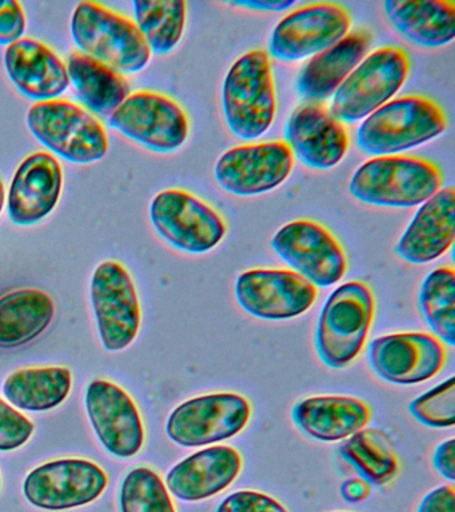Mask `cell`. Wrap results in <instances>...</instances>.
I'll use <instances>...</instances> for the list:
<instances>
[{
	"label": "cell",
	"mask_w": 455,
	"mask_h": 512,
	"mask_svg": "<svg viewBox=\"0 0 455 512\" xmlns=\"http://www.w3.org/2000/svg\"><path fill=\"white\" fill-rule=\"evenodd\" d=\"M70 27L82 54L119 74H137L149 66L153 52L134 20L101 3H79Z\"/></svg>",
	"instance_id": "cell-4"
},
{
	"label": "cell",
	"mask_w": 455,
	"mask_h": 512,
	"mask_svg": "<svg viewBox=\"0 0 455 512\" xmlns=\"http://www.w3.org/2000/svg\"><path fill=\"white\" fill-rule=\"evenodd\" d=\"M446 128L441 104L423 95L399 96L363 120L357 143L367 155H401L438 138Z\"/></svg>",
	"instance_id": "cell-3"
},
{
	"label": "cell",
	"mask_w": 455,
	"mask_h": 512,
	"mask_svg": "<svg viewBox=\"0 0 455 512\" xmlns=\"http://www.w3.org/2000/svg\"><path fill=\"white\" fill-rule=\"evenodd\" d=\"M63 188V170L49 152L27 156L15 171L7 192V214L18 226H34L58 206Z\"/></svg>",
	"instance_id": "cell-20"
},
{
	"label": "cell",
	"mask_w": 455,
	"mask_h": 512,
	"mask_svg": "<svg viewBox=\"0 0 455 512\" xmlns=\"http://www.w3.org/2000/svg\"><path fill=\"white\" fill-rule=\"evenodd\" d=\"M417 512H455V487L446 484L431 490L419 503Z\"/></svg>",
	"instance_id": "cell-38"
},
{
	"label": "cell",
	"mask_w": 455,
	"mask_h": 512,
	"mask_svg": "<svg viewBox=\"0 0 455 512\" xmlns=\"http://www.w3.org/2000/svg\"><path fill=\"white\" fill-rule=\"evenodd\" d=\"M295 158L285 140L242 144L227 150L215 163L219 186L237 196H257L289 179Z\"/></svg>",
	"instance_id": "cell-15"
},
{
	"label": "cell",
	"mask_w": 455,
	"mask_h": 512,
	"mask_svg": "<svg viewBox=\"0 0 455 512\" xmlns=\"http://www.w3.org/2000/svg\"><path fill=\"white\" fill-rule=\"evenodd\" d=\"M121 512H178L165 480L150 467H135L119 490Z\"/></svg>",
	"instance_id": "cell-33"
},
{
	"label": "cell",
	"mask_w": 455,
	"mask_h": 512,
	"mask_svg": "<svg viewBox=\"0 0 455 512\" xmlns=\"http://www.w3.org/2000/svg\"><path fill=\"white\" fill-rule=\"evenodd\" d=\"M339 452L367 483L382 487L397 478L398 454L385 431L363 428L343 440Z\"/></svg>",
	"instance_id": "cell-30"
},
{
	"label": "cell",
	"mask_w": 455,
	"mask_h": 512,
	"mask_svg": "<svg viewBox=\"0 0 455 512\" xmlns=\"http://www.w3.org/2000/svg\"><path fill=\"white\" fill-rule=\"evenodd\" d=\"M410 412L419 423L431 428L455 424V379H447L410 403Z\"/></svg>",
	"instance_id": "cell-34"
},
{
	"label": "cell",
	"mask_w": 455,
	"mask_h": 512,
	"mask_svg": "<svg viewBox=\"0 0 455 512\" xmlns=\"http://www.w3.org/2000/svg\"><path fill=\"white\" fill-rule=\"evenodd\" d=\"M371 46L367 30L350 31L337 44L313 56L297 79V91L306 103H322L331 98L351 72L366 58Z\"/></svg>",
	"instance_id": "cell-24"
},
{
	"label": "cell",
	"mask_w": 455,
	"mask_h": 512,
	"mask_svg": "<svg viewBox=\"0 0 455 512\" xmlns=\"http://www.w3.org/2000/svg\"><path fill=\"white\" fill-rule=\"evenodd\" d=\"M53 298L38 288L0 296V348H18L39 338L53 323Z\"/></svg>",
	"instance_id": "cell-27"
},
{
	"label": "cell",
	"mask_w": 455,
	"mask_h": 512,
	"mask_svg": "<svg viewBox=\"0 0 455 512\" xmlns=\"http://www.w3.org/2000/svg\"><path fill=\"white\" fill-rule=\"evenodd\" d=\"M66 67L79 102L94 116L110 118L131 94L125 76L82 52H73Z\"/></svg>",
	"instance_id": "cell-28"
},
{
	"label": "cell",
	"mask_w": 455,
	"mask_h": 512,
	"mask_svg": "<svg viewBox=\"0 0 455 512\" xmlns=\"http://www.w3.org/2000/svg\"><path fill=\"white\" fill-rule=\"evenodd\" d=\"M215 512H290L278 499L257 490H241L223 499Z\"/></svg>",
	"instance_id": "cell-36"
},
{
	"label": "cell",
	"mask_w": 455,
	"mask_h": 512,
	"mask_svg": "<svg viewBox=\"0 0 455 512\" xmlns=\"http://www.w3.org/2000/svg\"><path fill=\"white\" fill-rule=\"evenodd\" d=\"M5 68L14 86L35 102L59 99L70 87L61 56L33 38H22L7 46Z\"/></svg>",
	"instance_id": "cell-22"
},
{
	"label": "cell",
	"mask_w": 455,
	"mask_h": 512,
	"mask_svg": "<svg viewBox=\"0 0 455 512\" xmlns=\"http://www.w3.org/2000/svg\"><path fill=\"white\" fill-rule=\"evenodd\" d=\"M285 142L294 158L313 170L337 167L350 147L349 131L323 103H303L291 112Z\"/></svg>",
	"instance_id": "cell-19"
},
{
	"label": "cell",
	"mask_w": 455,
	"mask_h": 512,
	"mask_svg": "<svg viewBox=\"0 0 455 512\" xmlns=\"http://www.w3.org/2000/svg\"><path fill=\"white\" fill-rule=\"evenodd\" d=\"M411 59L398 46H383L370 52L333 95L329 111L342 123L365 120L385 106L405 86Z\"/></svg>",
	"instance_id": "cell-7"
},
{
	"label": "cell",
	"mask_w": 455,
	"mask_h": 512,
	"mask_svg": "<svg viewBox=\"0 0 455 512\" xmlns=\"http://www.w3.org/2000/svg\"><path fill=\"white\" fill-rule=\"evenodd\" d=\"M222 107L227 126L238 138L259 139L277 116L273 63L265 50L235 60L223 80Z\"/></svg>",
	"instance_id": "cell-2"
},
{
	"label": "cell",
	"mask_w": 455,
	"mask_h": 512,
	"mask_svg": "<svg viewBox=\"0 0 455 512\" xmlns=\"http://www.w3.org/2000/svg\"><path fill=\"white\" fill-rule=\"evenodd\" d=\"M231 6L249 8L253 11L281 12L295 6L294 0H235Z\"/></svg>",
	"instance_id": "cell-40"
},
{
	"label": "cell",
	"mask_w": 455,
	"mask_h": 512,
	"mask_svg": "<svg viewBox=\"0 0 455 512\" xmlns=\"http://www.w3.org/2000/svg\"><path fill=\"white\" fill-rule=\"evenodd\" d=\"M419 307L427 324L441 342L455 344V271L439 267L423 280Z\"/></svg>",
	"instance_id": "cell-32"
},
{
	"label": "cell",
	"mask_w": 455,
	"mask_h": 512,
	"mask_svg": "<svg viewBox=\"0 0 455 512\" xmlns=\"http://www.w3.org/2000/svg\"><path fill=\"white\" fill-rule=\"evenodd\" d=\"M73 388V372L63 366L29 367L11 372L3 395L17 410L45 412L61 406Z\"/></svg>",
	"instance_id": "cell-29"
},
{
	"label": "cell",
	"mask_w": 455,
	"mask_h": 512,
	"mask_svg": "<svg viewBox=\"0 0 455 512\" xmlns=\"http://www.w3.org/2000/svg\"><path fill=\"white\" fill-rule=\"evenodd\" d=\"M271 246L283 262L317 288L341 282L349 268L342 243L315 220L297 219L285 224L274 235Z\"/></svg>",
	"instance_id": "cell-12"
},
{
	"label": "cell",
	"mask_w": 455,
	"mask_h": 512,
	"mask_svg": "<svg viewBox=\"0 0 455 512\" xmlns=\"http://www.w3.org/2000/svg\"><path fill=\"white\" fill-rule=\"evenodd\" d=\"M370 494V483H367L365 479L346 480L341 487L343 499L350 503L363 502V500L369 498Z\"/></svg>",
	"instance_id": "cell-41"
},
{
	"label": "cell",
	"mask_w": 455,
	"mask_h": 512,
	"mask_svg": "<svg viewBox=\"0 0 455 512\" xmlns=\"http://www.w3.org/2000/svg\"><path fill=\"white\" fill-rule=\"evenodd\" d=\"M383 7L391 26L419 47L441 48L455 38L453 0H386Z\"/></svg>",
	"instance_id": "cell-26"
},
{
	"label": "cell",
	"mask_w": 455,
	"mask_h": 512,
	"mask_svg": "<svg viewBox=\"0 0 455 512\" xmlns=\"http://www.w3.org/2000/svg\"><path fill=\"white\" fill-rule=\"evenodd\" d=\"M34 431V423L27 416L0 398V452L15 451L26 446Z\"/></svg>",
	"instance_id": "cell-35"
},
{
	"label": "cell",
	"mask_w": 455,
	"mask_h": 512,
	"mask_svg": "<svg viewBox=\"0 0 455 512\" xmlns=\"http://www.w3.org/2000/svg\"><path fill=\"white\" fill-rule=\"evenodd\" d=\"M251 412L249 399L235 392L197 396L174 408L167 419L166 434L181 447L211 446L241 434Z\"/></svg>",
	"instance_id": "cell-11"
},
{
	"label": "cell",
	"mask_w": 455,
	"mask_h": 512,
	"mask_svg": "<svg viewBox=\"0 0 455 512\" xmlns=\"http://www.w3.org/2000/svg\"><path fill=\"white\" fill-rule=\"evenodd\" d=\"M85 404L95 435L107 452L130 459L142 451L145 423L129 392L111 380L95 379L86 388Z\"/></svg>",
	"instance_id": "cell-16"
},
{
	"label": "cell",
	"mask_w": 455,
	"mask_h": 512,
	"mask_svg": "<svg viewBox=\"0 0 455 512\" xmlns=\"http://www.w3.org/2000/svg\"><path fill=\"white\" fill-rule=\"evenodd\" d=\"M455 440L453 438L445 440L439 444L434 452L433 464L435 470L439 472L450 482L455 479Z\"/></svg>",
	"instance_id": "cell-39"
},
{
	"label": "cell",
	"mask_w": 455,
	"mask_h": 512,
	"mask_svg": "<svg viewBox=\"0 0 455 512\" xmlns=\"http://www.w3.org/2000/svg\"><path fill=\"white\" fill-rule=\"evenodd\" d=\"M27 126L38 142L70 163H95L109 152L101 120L70 100L34 103L27 112Z\"/></svg>",
	"instance_id": "cell-6"
},
{
	"label": "cell",
	"mask_w": 455,
	"mask_h": 512,
	"mask_svg": "<svg viewBox=\"0 0 455 512\" xmlns=\"http://www.w3.org/2000/svg\"><path fill=\"white\" fill-rule=\"evenodd\" d=\"M150 219L163 240L187 254L213 251L227 235L221 212L181 188L158 192L151 200Z\"/></svg>",
	"instance_id": "cell-8"
},
{
	"label": "cell",
	"mask_w": 455,
	"mask_h": 512,
	"mask_svg": "<svg viewBox=\"0 0 455 512\" xmlns=\"http://www.w3.org/2000/svg\"><path fill=\"white\" fill-rule=\"evenodd\" d=\"M27 19L17 0H0V44L10 46L25 35Z\"/></svg>",
	"instance_id": "cell-37"
},
{
	"label": "cell",
	"mask_w": 455,
	"mask_h": 512,
	"mask_svg": "<svg viewBox=\"0 0 455 512\" xmlns=\"http://www.w3.org/2000/svg\"><path fill=\"white\" fill-rule=\"evenodd\" d=\"M235 296L255 318L289 320L313 307L318 288L293 270L255 268L238 276Z\"/></svg>",
	"instance_id": "cell-17"
},
{
	"label": "cell",
	"mask_w": 455,
	"mask_h": 512,
	"mask_svg": "<svg viewBox=\"0 0 455 512\" xmlns=\"http://www.w3.org/2000/svg\"><path fill=\"white\" fill-rule=\"evenodd\" d=\"M351 26L350 11L341 3L306 4L291 11L274 27L267 54L282 62L313 58L345 38Z\"/></svg>",
	"instance_id": "cell-13"
},
{
	"label": "cell",
	"mask_w": 455,
	"mask_h": 512,
	"mask_svg": "<svg viewBox=\"0 0 455 512\" xmlns=\"http://www.w3.org/2000/svg\"><path fill=\"white\" fill-rule=\"evenodd\" d=\"M455 240V190L441 188L421 204L397 244V254L411 264H427L445 255Z\"/></svg>",
	"instance_id": "cell-23"
},
{
	"label": "cell",
	"mask_w": 455,
	"mask_h": 512,
	"mask_svg": "<svg viewBox=\"0 0 455 512\" xmlns=\"http://www.w3.org/2000/svg\"><path fill=\"white\" fill-rule=\"evenodd\" d=\"M90 298L107 351H123L137 339L142 308L133 276L121 262L105 260L91 276Z\"/></svg>",
	"instance_id": "cell-10"
},
{
	"label": "cell",
	"mask_w": 455,
	"mask_h": 512,
	"mask_svg": "<svg viewBox=\"0 0 455 512\" xmlns=\"http://www.w3.org/2000/svg\"><path fill=\"white\" fill-rule=\"evenodd\" d=\"M445 344L426 332H402L374 339L369 362L375 374L398 386L433 379L445 367Z\"/></svg>",
	"instance_id": "cell-18"
},
{
	"label": "cell",
	"mask_w": 455,
	"mask_h": 512,
	"mask_svg": "<svg viewBox=\"0 0 455 512\" xmlns=\"http://www.w3.org/2000/svg\"><path fill=\"white\" fill-rule=\"evenodd\" d=\"M134 15L153 54H170L181 43L187 22L183 0H135Z\"/></svg>",
	"instance_id": "cell-31"
},
{
	"label": "cell",
	"mask_w": 455,
	"mask_h": 512,
	"mask_svg": "<svg viewBox=\"0 0 455 512\" xmlns=\"http://www.w3.org/2000/svg\"><path fill=\"white\" fill-rule=\"evenodd\" d=\"M241 452L230 446L203 448L175 464L166 475L170 494L182 502H202L229 488L241 474Z\"/></svg>",
	"instance_id": "cell-21"
},
{
	"label": "cell",
	"mask_w": 455,
	"mask_h": 512,
	"mask_svg": "<svg viewBox=\"0 0 455 512\" xmlns=\"http://www.w3.org/2000/svg\"><path fill=\"white\" fill-rule=\"evenodd\" d=\"M375 318V296L369 284L353 280L335 288L319 315L315 346L331 368L350 366L365 347Z\"/></svg>",
	"instance_id": "cell-5"
},
{
	"label": "cell",
	"mask_w": 455,
	"mask_h": 512,
	"mask_svg": "<svg viewBox=\"0 0 455 512\" xmlns=\"http://www.w3.org/2000/svg\"><path fill=\"white\" fill-rule=\"evenodd\" d=\"M294 423L299 430L319 442H341L357 434L371 422V408L353 396H311L295 404Z\"/></svg>",
	"instance_id": "cell-25"
},
{
	"label": "cell",
	"mask_w": 455,
	"mask_h": 512,
	"mask_svg": "<svg viewBox=\"0 0 455 512\" xmlns=\"http://www.w3.org/2000/svg\"><path fill=\"white\" fill-rule=\"evenodd\" d=\"M445 183L442 168L433 160L411 155L375 156L351 176L349 191L370 206H421Z\"/></svg>",
	"instance_id": "cell-1"
},
{
	"label": "cell",
	"mask_w": 455,
	"mask_h": 512,
	"mask_svg": "<svg viewBox=\"0 0 455 512\" xmlns=\"http://www.w3.org/2000/svg\"><path fill=\"white\" fill-rule=\"evenodd\" d=\"M110 126L147 150L170 154L185 146L190 119L171 96L157 91L131 92L109 118Z\"/></svg>",
	"instance_id": "cell-9"
},
{
	"label": "cell",
	"mask_w": 455,
	"mask_h": 512,
	"mask_svg": "<svg viewBox=\"0 0 455 512\" xmlns=\"http://www.w3.org/2000/svg\"><path fill=\"white\" fill-rule=\"evenodd\" d=\"M107 486L109 476L93 460L61 458L31 470L23 482V495L41 510L65 511L94 503Z\"/></svg>",
	"instance_id": "cell-14"
},
{
	"label": "cell",
	"mask_w": 455,
	"mask_h": 512,
	"mask_svg": "<svg viewBox=\"0 0 455 512\" xmlns=\"http://www.w3.org/2000/svg\"><path fill=\"white\" fill-rule=\"evenodd\" d=\"M337 512H347V511H337Z\"/></svg>",
	"instance_id": "cell-43"
},
{
	"label": "cell",
	"mask_w": 455,
	"mask_h": 512,
	"mask_svg": "<svg viewBox=\"0 0 455 512\" xmlns=\"http://www.w3.org/2000/svg\"><path fill=\"white\" fill-rule=\"evenodd\" d=\"M5 203H6L5 184H3L2 179H0V214H2L3 207H5Z\"/></svg>",
	"instance_id": "cell-42"
}]
</instances>
